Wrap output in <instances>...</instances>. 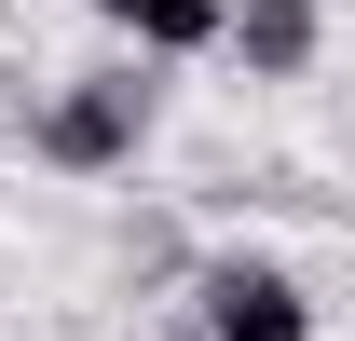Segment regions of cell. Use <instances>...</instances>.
I'll use <instances>...</instances> for the list:
<instances>
[{
	"instance_id": "cell-1",
	"label": "cell",
	"mask_w": 355,
	"mask_h": 341,
	"mask_svg": "<svg viewBox=\"0 0 355 341\" xmlns=\"http://www.w3.org/2000/svg\"><path fill=\"white\" fill-rule=\"evenodd\" d=\"M28 137H42V164H69V177L137 164V150H150V69H83V82H55Z\"/></svg>"
},
{
	"instance_id": "cell-2",
	"label": "cell",
	"mask_w": 355,
	"mask_h": 341,
	"mask_svg": "<svg viewBox=\"0 0 355 341\" xmlns=\"http://www.w3.org/2000/svg\"><path fill=\"white\" fill-rule=\"evenodd\" d=\"M191 341H314V287L287 259H205L191 273Z\"/></svg>"
},
{
	"instance_id": "cell-3",
	"label": "cell",
	"mask_w": 355,
	"mask_h": 341,
	"mask_svg": "<svg viewBox=\"0 0 355 341\" xmlns=\"http://www.w3.org/2000/svg\"><path fill=\"white\" fill-rule=\"evenodd\" d=\"M219 42L246 55V82H301L328 55V0H219Z\"/></svg>"
},
{
	"instance_id": "cell-4",
	"label": "cell",
	"mask_w": 355,
	"mask_h": 341,
	"mask_svg": "<svg viewBox=\"0 0 355 341\" xmlns=\"http://www.w3.org/2000/svg\"><path fill=\"white\" fill-rule=\"evenodd\" d=\"M96 28L137 42V69H150V55H205L219 42V0H96Z\"/></svg>"
}]
</instances>
